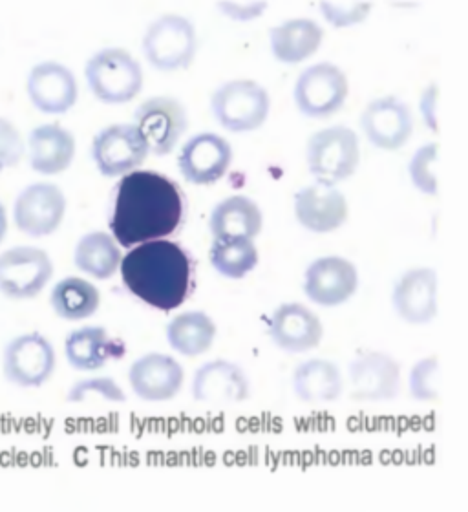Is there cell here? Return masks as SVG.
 <instances>
[{"instance_id": "6da1fadb", "label": "cell", "mask_w": 468, "mask_h": 512, "mask_svg": "<svg viewBox=\"0 0 468 512\" xmlns=\"http://www.w3.org/2000/svg\"><path fill=\"white\" fill-rule=\"evenodd\" d=\"M185 218V194L180 185L156 171L125 174L117 183L110 235L121 249L169 238Z\"/></svg>"}, {"instance_id": "7a4b0ae2", "label": "cell", "mask_w": 468, "mask_h": 512, "mask_svg": "<svg viewBox=\"0 0 468 512\" xmlns=\"http://www.w3.org/2000/svg\"><path fill=\"white\" fill-rule=\"evenodd\" d=\"M119 273L134 297L160 311L181 308L194 284L191 253L167 238L128 249L121 258Z\"/></svg>"}, {"instance_id": "3957f363", "label": "cell", "mask_w": 468, "mask_h": 512, "mask_svg": "<svg viewBox=\"0 0 468 512\" xmlns=\"http://www.w3.org/2000/svg\"><path fill=\"white\" fill-rule=\"evenodd\" d=\"M85 79L97 101L125 105L139 96L145 75L138 59L130 52L105 48L86 61Z\"/></svg>"}, {"instance_id": "277c9868", "label": "cell", "mask_w": 468, "mask_h": 512, "mask_svg": "<svg viewBox=\"0 0 468 512\" xmlns=\"http://www.w3.org/2000/svg\"><path fill=\"white\" fill-rule=\"evenodd\" d=\"M308 171L317 182L337 183L351 178L361 163V143L346 125L320 128L306 145Z\"/></svg>"}, {"instance_id": "5b68a950", "label": "cell", "mask_w": 468, "mask_h": 512, "mask_svg": "<svg viewBox=\"0 0 468 512\" xmlns=\"http://www.w3.org/2000/svg\"><path fill=\"white\" fill-rule=\"evenodd\" d=\"M211 110L220 127L234 132H255L266 125L271 97L253 79H233L218 86L211 96Z\"/></svg>"}, {"instance_id": "8992f818", "label": "cell", "mask_w": 468, "mask_h": 512, "mask_svg": "<svg viewBox=\"0 0 468 512\" xmlns=\"http://www.w3.org/2000/svg\"><path fill=\"white\" fill-rule=\"evenodd\" d=\"M147 63L160 72H180L191 66L198 52L196 28L187 17L167 13L150 22L141 41Z\"/></svg>"}, {"instance_id": "52a82bcc", "label": "cell", "mask_w": 468, "mask_h": 512, "mask_svg": "<svg viewBox=\"0 0 468 512\" xmlns=\"http://www.w3.org/2000/svg\"><path fill=\"white\" fill-rule=\"evenodd\" d=\"M57 366L54 344L39 331L11 339L2 350V375L8 383L33 390L52 379Z\"/></svg>"}, {"instance_id": "ba28073f", "label": "cell", "mask_w": 468, "mask_h": 512, "mask_svg": "<svg viewBox=\"0 0 468 512\" xmlns=\"http://www.w3.org/2000/svg\"><path fill=\"white\" fill-rule=\"evenodd\" d=\"M350 96V81L337 64L317 63L304 68L293 88L298 112L311 119L331 118Z\"/></svg>"}, {"instance_id": "9c48e42d", "label": "cell", "mask_w": 468, "mask_h": 512, "mask_svg": "<svg viewBox=\"0 0 468 512\" xmlns=\"http://www.w3.org/2000/svg\"><path fill=\"white\" fill-rule=\"evenodd\" d=\"M52 277V256L41 247L15 246L0 253V293L6 299H35Z\"/></svg>"}, {"instance_id": "30bf717a", "label": "cell", "mask_w": 468, "mask_h": 512, "mask_svg": "<svg viewBox=\"0 0 468 512\" xmlns=\"http://www.w3.org/2000/svg\"><path fill=\"white\" fill-rule=\"evenodd\" d=\"M68 209L66 194L59 185L35 182L26 185L13 203V224L22 235L44 238L63 225Z\"/></svg>"}, {"instance_id": "8fae6325", "label": "cell", "mask_w": 468, "mask_h": 512, "mask_svg": "<svg viewBox=\"0 0 468 512\" xmlns=\"http://www.w3.org/2000/svg\"><path fill=\"white\" fill-rule=\"evenodd\" d=\"M150 150L139 128L132 123H116L99 130L92 141V160L97 171L107 178L138 171L149 158Z\"/></svg>"}, {"instance_id": "7c38bea8", "label": "cell", "mask_w": 468, "mask_h": 512, "mask_svg": "<svg viewBox=\"0 0 468 512\" xmlns=\"http://www.w3.org/2000/svg\"><path fill=\"white\" fill-rule=\"evenodd\" d=\"M134 125L149 145L150 154L169 156L189 128L187 108L176 97L145 99L134 112Z\"/></svg>"}, {"instance_id": "4fadbf2b", "label": "cell", "mask_w": 468, "mask_h": 512, "mask_svg": "<svg viewBox=\"0 0 468 512\" xmlns=\"http://www.w3.org/2000/svg\"><path fill=\"white\" fill-rule=\"evenodd\" d=\"M348 383L353 401H392L401 392V364L388 353H359L348 364Z\"/></svg>"}, {"instance_id": "5bb4252c", "label": "cell", "mask_w": 468, "mask_h": 512, "mask_svg": "<svg viewBox=\"0 0 468 512\" xmlns=\"http://www.w3.org/2000/svg\"><path fill=\"white\" fill-rule=\"evenodd\" d=\"M302 289L308 300L317 306H342L359 289V271L344 256H322L309 264Z\"/></svg>"}, {"instance_id": "9a60e30c", "label": "cell", "mask_w": 468, "mask_h": 512, "mask_svg": "<svg viewBox=\"0 0 468 512\" xmlns=\"http://www.w3.org/2000/svg\"><path fill=\"white\" fill-rule=\"evenodd\" d=\"M364 138L381 150H399L414 134V114L399 97L383 96L370 101L359 118Z\"/></svg>"}, {"instance_id": "2e32d148", "label": "cell", "mask_w": 468, "mask_h": 512, "mask_svg": "<svg viewBox=\"0 0 468 512\" xmlns=\"http://www.w3.org/2000/svg\"><path fill=\"white\" fill-rule=\"evenodd\" d=\"M234 152L227 139L202 132L185 141L178 156V167L183 180L192 185H213L231 169Z\"/></svg>"}, {"instance_id": "e0dca14e", "label": "cell", "mask_w": 468, "mask_h": 512, "mask_svg": "<svg viewBox=\"0 0 468 512\" xmlns=\"http://www.w3.org/2000/svg\"><path fill=\"white\" fill-rule=\"evenodd\" d=\"M26 94L41 114L63 116L75 107L79 99V85L68 66L57 61H43L30 70Z\"/></svg>"}, {"instance_id": "ac0fdd59", "label": "cell", "mask_w": 468, "mask_h": 512, "mask_svg": "<svg viewBox=\"0 0 468 512\" xmlns=\"http://www.w3.org/2000/svg\"><path fill=\"white\" fill-rule=\"evenodd\" d=\"M185 372L172 355L152 352L141 355L128 368V384L145 403H165L180 394Z\"/></svg>"}, {"instance_id": "d6986e66", "label": "cell", "mask_w": 468, "mask_h": 512, "mask_svg": "<svg viewBox=\"0 0 468 512\" xmlns=\"http://www.w3.org/2000/svg\"><path fill=\"white\" fill-rule=\"evenodd\" d=\"M439 278L432 267H412L392 289V306L399 319L423 326L436 319L439 311Z\"/></svg>"}, {"instance_id": "ffe728a7", "label": "cell", "mask_w": 468, "mask_h": 512, "mask_svg": "<svg viewBox=\"0 0 468 512\" xmlns=\"http://www.w3.org/2000/svg\"><path fill=\"white\" fill-rule=\"evenodd\" d=\"M298 224L317 235H328L346 224L350 205L344 192L331 183L315 182L295 194Z\"/></svg>"}, {"instance_id": "44dd1931", "label": "cell", "mask_w": 468, "mask_h": 512, "mask_svg": "<svg viewBox=\"0 0 468 512\" xmlns=\"http://www.w3.org/2000/svg\"><path fill=\"white\" fill-rule=\"evenodd\" d=\"M267 333L280 350L306 353L319 348L324 339V324L308 306L300 302H286L271 313Z\"/></svg>"}, {"instance_id": "7402d4cb", "label": "cell", "mask_w": 468, "mask_h": 512, "mask_svg": "<svg viewBox=\"0 0 468 512\" xmlns=\"http://www.w3.org/2000/svg\"><path fill=\"white\" fill-rule=\"evenodd\" d=\"M191 392L198 403L240 405L251 397V381L242 366L214 359L194 372Z\"/></svg>"}, {"instance_id": "603a6c76", "label": "cell", "mask_w": 468, "mask_h": 512, "mask_svg": "<svg viewBox=\"0 0 468 512\" xmlns=\"http://www.w3.org/2000/svg\"><path fill=\"white\" fill-rule=\"evenodd\" d=\"M77 152L75 136L59 123H44L32 128L26 141V156L33 172L57 176L72 167Z\"/></svg>"}, {"instance_id": "cb8c5ba5", "label": "cell", "mask_w": 468, "mask_h": 512, "mask_svg": "<svg viewBox=\"0 0 468 512\" xmlns=\"http://www.w3.org/2000/svg\"><path fill=\"white\" fill-rule=\"evenodd\" d=\"M64 355L77 372H97L110 361L125 355L123 342L110 337L101 326H85L70 331L64 339Z\"/></svg>"}, {"instance_id": "d4e9b609", "label": "cell", "mask_w": 468, "mask_h": 512, "mask_svg": "<svg viewBox=\"0 0 468 512\" xmlns=\"http://www.w3.org/2000/svg\"><path fill=\"white\" fill-rule=\"evenodd\" d=\"M324 41V30L313 19H289L269 32L271 54L282 64H298L308 61L319 52Z\"/></svg>"}, {"instance_id": "484cf974", "label": "cell", "mask_w": 468, "mask_h": 512, "mask_svg": "<svg viewBox=\"0 0 468 512\" xmlns=\"http://www.w3.org/2000/svg\"><path fill=\"white\" fill-rule=\"evenodd\" d=\"M293 392L306 405L333 403L344 392L341 368L328 359H308L298 364L291 377Z\"/></svg>"}, {"instance_id": "4316f807", "label": "cell", "mask_w": 468, "mask_h": 512, "mask_svg": "<svg viewBox=\"0 0 468 512\" xmlns=\"http://www.w3.org/2000/svg\"><path fill=\"white\" fill-rule=\"evenodd\" d=\"M209 229L214 238L242 236L255 240L264 229V213L251 198L234 194L214 205Z\"/></svg>"}, {"instance_id": "83f0119b", "label": "cell", "mask_w": 468, "mask_h": 512, "mask_svg": "<svg viewBox=\"0 0 468 512\" xmlns=\"http://www.w3.org/2000/svg\"><path fill=\"white\" fill-rule=\"evenodd\" d=\"M216 322L205 311H183L167 324V342L183 357H200L213 348Z\"/></svg>"}, {"instance_id": "f1b7e54d", "label": "cell", "mask_w": 468, "mask_h": 512, "mask_svg": "<svg viewBox=\"0 0 468 512\" xmlns=\"http://www.w3.org/2000/svg\"><path fill=\"white\" fill-rule=\"evenodd\" d=\"M121 247L114 236L103 231H92L79 238L75 244L74 264L81 273L96 280L114 277L121 266Z\"/></svg>"}, {"instance_id": "f546056e", "label": "cell", "mask_w": 468, "mask_h": 512, "mask_svg": "<svg viewBox=\"0 0 468 512\" xmlns=\"http://www.w3.org/2000/svg\"><path fill=\"white\" fill-rule=\"evenodd\" d=\"M50 306L59 319L70 322L90 319L101 306V291L86 278L66 277L52 288Z\"/></svg>"}, {"instance_id": "4dcf8cb0", "label": "cell", "mask_w": 468, "mask_h": 512, "mask_svg": "<svg viewBox=\"0 0 468 512\" xmlns=\"http://www.w3.org/2000/svg\"><path fill=\"white\" fill-rule=\"evenodd\" d=\"M258 249L255 242L242 236L214 238L209 249V262L216 273L231 280L247 277L258 266Z\"/></svg>"}, {"instance_id": "1f68e13d", "label": "cell", "mask_w": 468, "mask_h": 512, "mask_svg": "<svg viewBox=\"0 0 468 512\" xmlns=\"http://www.w3.org/2000/svg\"><path fill=\"white\" fill-rule=\"evenodd\" d=\"M66 401L72 405H81L88 401H105V403H125L127 394L112 377H88L70 386Z\"/></svg>"}, {"instance_id": "d6a6232c", "label": "cell", "mask_w": 468, "mask_h": 512, "mask_svg": "<svg viewBox=\"0 0 468 512\" xmlns=\"http://www.w3.org/2000/svg\"><path fill=\"white\" fill-rule=\"evenodd\" d=\"M439 381H441V364L437 357L419 359L412 366L408 375L410 397L417 403H434L439 399Z\"/></svg>"}, {"instance_id": "836d02e7", "label": "cell", "mask_w": 468, "mask_h": 512, "mask_svg": "<svg viewBox=\"0 0 468 512\" xmlns=\"http://www.w3.org/2000/svg\"><path fill=\"white\" fill-rule=\"evenodd\" d=\"M437 154H439V145L426 143L415 150L412 160L408 163V176L412 180V185L417 191L428 196H436L439 191L436 174Z\"/></svg>"}, {"instance_id": "e575fe53", "label": "cell", "mask_w": 468, "mask_h": 512, "mask_svg": "<svg viewBox=\"0 0 468 512\" xmlns=\"http://www.w3.org/2000/svg\"><path fill=\"white\" fill-rule=\"evenodd\" d=\"M320 13L333 28H351L366 21L372 13V2L364 0H324Z\"/></svg>"}, {"instance_id": "d590c367", "label": "cell", "mask_w": 468, "mask_h": 512, "mask_svg": "<svg viewBox=\"0 0 468 512\" xmlns=\"http://www.w3.org/2000/svg\"><path fill=\"white\" fill-rule=\"evenodd\" d=\"M26 156V141L21 130L8 118L0 116V172L17 167Z\"/></svg>"}, {"instance_id": "8d00e7d4", "label": "cell", "mask_w": 468, "mask_h": 512, "mask_svg": "<svg viewBox=\"0 0 468 512\" xmlns=\"http://www.w3.org/2000/svg\"><path fill=\"white\" fill-rule=\"evenodd\" d=\"M216 8L229 19L238 22H249L258 19L267 10V2L262 0H240V2H216Z\"/></svg>"}, {"instance_id": "74e56055", "label": "cell", "mask_w": 468, "mask_h": 512, "mask_svg": "<svg viewBox=\"0 0 468 512\" xmlns=\"http://www.w3.org/2000/svg\"><path fill=\"white\" fill-rule=\"evenodd\" d=\"M437 99H439V88L436 83L426 86L419 99V112L425 121L426 127L432 132H439V118H437Z\"/></svg>"}, {"instance_id": "f35d334b", "label": "cell", "mask_w": 468, "mask_h": 512, "mask_svg": "<svg viewBox=\"0 0 468 512\" xmlns=\"http://www.w3.org/2000/svg\"><path fill=\"white\" fill-rule=\"evenodd\" d=\"M10 229V220H8V211L4 207V203L0 202V244L4 242V238L8 235Z\"/></svg>"}]
</instances>
